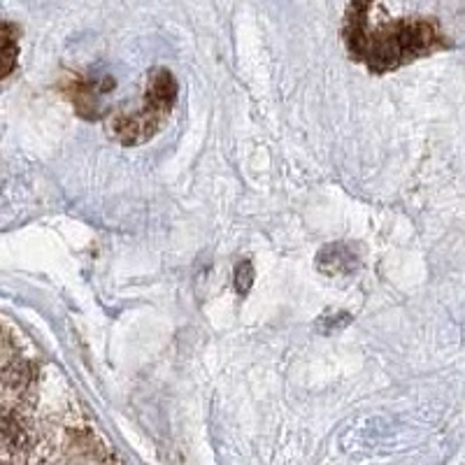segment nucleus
<instances>
[{
    "instance_id": "nucleus-4",
    "label": "nucleus",
    "mask_w": 465,
    "mask_h": 465,
    "mask_svg": "<svg viewBox=\"0 0 465 465\" xmlns=\"http://www.w3.org/2000/svg\"><path fill=\"white\" fill-rule=\"evenodd\" d=\"M319 270L326 272L330 277L340 275H352V272L359 270L361 256L359 249L349 245V242H333V245H326L317 256Z\"/></svg>"
},
{
    "instance_id": "nucleus-6",
    "label": "nucleus",
    "mask_w": 465,
    "mask_h": 465,
    "mask_svg": "<svg viewBox=\"0 0 465 465\" xmlns=\"http://www.w3.org/2000/svg\"><path fill=\"white\" fill-rule=\"evenodd\" d=\"M253 284V265L252 261H240L236 265V291L240 295H247L249 289H252Z\"/></svg>"
},
{
    "instance_id": "nucleus-2",
    "label": "nucleus",
    "mask_w": 465,
    "mask_h": 465,
    "mask_svg": "<svg viewBox=\"0 0 465 465\" xmlns=\"http://www.w3.org/2000/svg\"><path fill=\"white\" fill-rule=\"evenodd\" d=\"M177 103V82L170 71L156 68L149 72L145 103L133 112H119L110 121V130L121 145L136 147L159 133Z\"/></svg>"
},
{
    "instance_id": "nucleus-5",
    "label": "nucleus",
    "mask_w": 465,
    "mask_h": 465,
    "mask_svg": "<svg viewBox=\"0 0 465 465\" xmlns=\"http://www.w3.org/2000/svg\"><path fill=\"white\" fill-rule=\"evenodd\" d=\"M0 36H3V52H0V56H3V77H7L14 71V65H17L19 29L12 24V21H3Z\"/></svg>"
},
{
    "instance_id": "nucleus-3",
    "label": "nucleus",
    "mask_w": 465,
    "mask_h": 465,
    "mask_svg": "<svg viewBox=\"0 0 465 465\" xmlns=\"http://www.w3.org/2000/svg\"><path fill=\"white\" fill-rule=\"evenodd\" d=\"M114 88L112 77H77L72 79L71 87L65 88L71 95L72 105L77 114L87 119L101 117V101Z\"/></svg>"
},
{
    "instance_id": "nucleus-1",
    "label": "nucleus",
    "mask_w": 465,
    "mask_h": 465,
    "mask_svg": "<svg viewBox=\"0 0 465 465\" xmlns=\"http://www.w3.org/2000/svg\"><path fill=\"white\" fill-rule=\"evenodd\" d=\"M342 37L352 59L375 75L395 71L449 45L433 17H391L386 7L375 3L347 7Z\"/></svg>"
}]
</instances>
